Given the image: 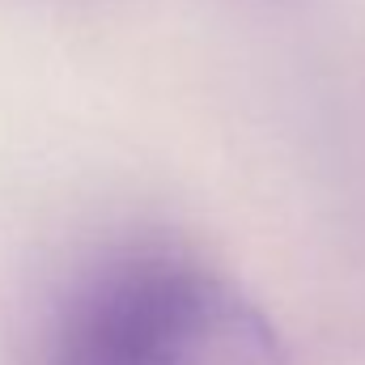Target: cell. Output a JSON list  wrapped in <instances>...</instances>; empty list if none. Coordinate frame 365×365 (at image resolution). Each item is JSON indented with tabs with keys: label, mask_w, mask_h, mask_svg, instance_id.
<instances>
[{
	"label": "cell",
	"mask_w": 365,
	"mask_h": 365,
	"mask_svg": "<svg viewBox=\"0 0 365 365\" xmlns=\"http://www.w3.org/2000/svg\"><path fill=\"white\" fill-rule=\"evenodd\" d=\"M34 365H293L272 314L208 259L136 242L73 276Z\"/></svg>",
	"instance_id": "1"
}]
</instances>
